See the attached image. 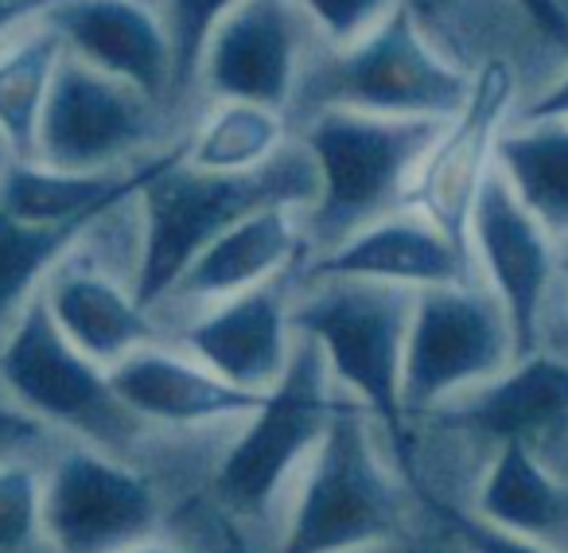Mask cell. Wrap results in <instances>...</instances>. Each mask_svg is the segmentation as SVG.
<instances>
[{
  "label": "cell",
  "instance_id": "6da1fadb",
  "mask_svg": "<svg viewBox=\"0 0 568 553\" xmlns=\"http://www.w3.org/2000/svg\"><path fill=\"white\" fill-rule=\"evenodd\" d=\"M187 137L168 149L156 172L136 195V265L133 293L149 312L164 304L183 269L234 222L268 207H312L320 175L312 152L301 141H288L268 164L253 172H199L183 160Z\"/></svg>",
  "mask_w": 568,
  "mask_h": 553
},
{
  "label": "cell",
  "instance_id": "7a4b0ae2",
  "mask_svg": "<svg viewBox=\"0 0 568 553\" xmlns=\"http://www.w3.org/2000/svg\"><path fill=\"white\" fill-rule=\"evenodd\" d=\"M436 118H382L363 110H320L293 125L312 152L320 191L301 211L312 258L347 242L355 230L409 207V191L440 137Z\"/></svg>",
  "mask_w": 568,
  "mask_h": 553
},
{
  "label": "cell",
  "instance_id": "3957f363",
  "mask_svg": "<svg viewBox=\"0 0 568 553\" xmlns=\"http://www.w3.org/2000/svg\"><path fill=\"white\" fill-rule=\"evenodd\" d=\"M475 71L452 59L409 9L351 48H320L288 110L293 125L320 110H363L382 118L448 121L471 94Z\"/></svg>",
  "mask_w": 568,
  "mask_h": 553
},
{
  "label": "cell",
  "instance_id": "277c9868",
  "mask_svg": "<svg viewBox=\"0 0 568 553\" xmlns=\"http://www.w3.org/2000/svg\"><path fill=\"white\" fill-rule=\"evenodd\" d=\"M417 293L358 276H316L296 285L293 328L324 351L332 379L347 398L394 436L397 456H409V413L402 405L405 340Z\"/></svg>",
  "mask_w": 568,
  "mask_h": 553
},
{
  "label": "cell",
  "instance_id": "5b68a950",
  "mask_svg": "<svg viewBox=\"0 0 568 553\" xmlns=\"http://www.w3.org/2000/svg\"><path fill=\"white\" fill-rule=\"evenodd\" d=\"M0 386L36 421L87 436L90 449L125 456L141 436L136 418L113 386V374L82 355L55 324L43 289L17 312L0 343Z\"/></svg>",
  "mask_w": 568,
  "mask_h": 553
},
{
  "label": "cell",
  "instance_id": "8992f818",
  "mask_svg": "<svg viewBox=\"0 0 568 553\" xmlns=\"http://www.w3.org/2000/svg\"><path fill=\"white\" fill-rule=\"evenodd\" d=\"M363 402L339 398L276 553H355L402 537V487L374 449Z\"/></svg>",
  "mask_w": 568,
  "mask_h": 553
},
{
  "label": "cell",
  "instance_id": "52a82bcc",
  "mask_svg": "<svg viewBox=\"0 0 568 553\" xmlns=\"http://www.w3.org/2000/svg\"><path fill=\"white\" fill-rule=\"evenodd\" d=\"M187 133L191 121L164 102L67 51L43 105L32 160L67 172H121L180 144Z\"/></svg>",
  "mask_w": 568,
  "mask_h": 553
},
{
  "label": "cell",
  "instance_id": "ba28073f",
  "mask_svg": "<svg viewBox=\"0 0 568 553\" xmlns=\"http://www.w3.org/2000/svg\"><path fill=\"white\" fill-rule=\"evenodd\" d=\"M514 363L518 340L490 289L479 281L420 289L405 340L402 405L409 418L436 413Z\"/></svg>",
  "mask_w": 568,
  "mask_h": 553
},
{
  "label": "cell",
  "instance_id": "9c48e42d",
  "mask_svg": "<svg viewBox=\"0 0 568 553\" xmlns=\"http://www.w3.org/2000/svg\"><path fill=\"white\" fill-rule=\"evenodd\" d=\"M335 379L324 351L296 335L288 371L265 394V402L245 418V429L230 444L214 487L222 503L237 514H261L273 503L284 475L304 456H316L335 413Z\"/></svg>",
  "mask_w": 568,
  "mask_h": 553
},
{
  "label": "cell",
  "instance_id": "30bf717a",
  "mask_svg": "<svg viewBox=\"0 0 568 553\" xmlns=\"http://www.w3.org/2000/svg\"><path fill=\"white\" fill-rule=\"evenodd\" d=\"M324 36L301 0H245L211 32L199 63V98L293 110Z\"/></svg>",
  "mask_w": 568,
  "mask_h": 553
},
{
  "label": "cell",
  "instance_id": "8fae6325",
  "mask_svg": "<svg viewBox=\"0 0 568 553\" xmlns=\"http://www.w3.org/2000/svg\"><path fill=\"white\" fill-rule=\"evenodd\" d=\"M514 94H518L514 67L498 56L483 59L475 67L467 102L459 105L456 118L444 121L440 137H436L417 180H413L409 207L433 219L464 250H471L467 227H471L475 199H479V188L490 175V168L498 164V141H503L506 125L518 113Z\"/></svg>",
  "mask_w": 568,
  "mask_h": 553
},
{
  "label": "cell",
  "instance_id": "7c38bea8",
  "mask_svg": "<svg viewBox=\"0 0 568 553\" xmlns=\"http://www.w3.org/2000/svg\"><path fill=\"white\" fill-rule=\"evenodd\" d=\"M475 269L487 276V289L506 309L518 340V359L541 351V316L552 276H560L557 234L521 203L503 168H490L475 199L467 227Z\"/></svg>",
  "mask_w": 568,
  "mask_h": 553
},
{
  "label": "cell",
  "instance_id": "4fadbf2b",
  "mask_svg": "<svg viewBox=\"0 0 568 553\" xmlns=\"http://www.w3.org/2000/svg\"><path fill=\"white\" fill-rule=\"evenodd\" d=\"M156 522V491L121 456L74 449L43 483V530L59 553H121Z\"/></svg>",
  "mask_w": 568,
  "mask_h": 553
},
{
  "label": "cell",
  "instance_id": "5bb4252c",
  "mask_svg": "<svg viewBox=\"0 0 568 553\" xmlns=\"http://www.w3.org/2000/svg\"><path fill=\"white\" fill-rule=\"evenodd\" d=\"M48 20L82 63L144 90L195 125L175 98V51L156 0H55Z\"/></svg>",
  "mask_w": 568,
  "mask_h": 553
},
{
  "label": "cell",
  "instance_id": "9a60e30c",
  "mask_svg": "<svg viewBox=\"0 0 568 553\" xmlns=\"http://www.w3.org/2000/svg\"><path fill=\"white\" fill-rule=\"evenodd\" d=\"M296 276V273H293ZM281 276L211 309H199L183 324L187 355L253 394H268L288 371L296 348L293 296L296 281Z\"/></svg>",
  "mask_w": 568,
  "mask_h": 553
},
{
  "label": "cell",
  "instance_id": "2e32d148",
  "mask_svg": "<svg viewBox=\"0 0 568 553\" xmlns=\"http://www.w3.org/2000/svg\"><path fill=\"white\" fill-rule=\"evenodd\" d=\"M475 273L479 269H475L471 250H464L456 238H448L420 211L402 207V211L355 230L335 250L308 258L296 276L304 281L358 276V281H382V285H402L420 293V289L467 285L475 281Z\"/></svg>",
  "mask_w": 568,
  "mask_h": 553
},
{
  "label": "cell",
  "instance_id": "e0dca14e",
  "mask_svg": "<svg viewBox=\"0 0 568 553\" xmlns=\"http://www.w3.org/2000/svg\"><path fill=\"white\" fill-rule=\"evenodd\" d=\"M312 258L304 222L296 207H268L250 219L234 222L226 234H219L175 281V289L164 296V304H195L211 309L230 296H242L250 289H261L268 281L293 276ZM160 304V309H164Z\"/></svg>",
  "mask_w": 568,
  "mask_h": 553
},
{
  "label": "cell",
  "instance_id": "ac0fdd59",
  "mask_svg": "<svg viewBox=\"0 0 568 553\" xmlns=\"http://www.w3.org/2000/svg\"><path fill=\"white\" fill-rule=\"evenodd\" d=\"M43 301L67 340L105 371L125 363L133 351L160 343L156 316L136 301L133 285H121L98 261H79V250L67 253L43 281Z\"/></svg>",
  "mask_w": 568,
  "mask_h": 553
},
{
  "label": "cell",
  "instance_id": "d6986e66",
  "mask_svg": "<svg viewBox=\"0 0 568 553\" xmlns=\"http://www.w3.org/2000/svg\"><path fill=\"white\" fill-rule=\"evenodd\" d=\"M440 425L498 444H534L568 421V359L534 351L498 379L467 390L456 405L433 413Z\"/></svg>",
  "mask_w": 568,
  "mask_h": 553
},
{
  "label": "cell",
  "instance_id": "ffe728a7",
  "mask_svg": "<svg viewBox=\"0 0 568 553\" xmlns=\"http://www.w3.org/2000/svg\"><path fill=\"white\" fill-rule=\"evenodd\" d=\"M113 386L125 398V405L144 421L160 425H203V421H226V418H250L265 394H253L211 366H203L195 355H175V351L141 348L113 366Z\"/></svg>",
  "mask_w": 568,
  "mask_h": 553
},
{
  "label": "cell",
  "instance_id": "44dd1931",
  "mask_svg": "<svg viewBox=\"0 0 568 553\" xmlns=\"http://www.w3.org/2000/svg\"><path fill=\"white\" fill-rule=\"evenodd\" d=\"M164 157L168 149L121 172H67L40 160L9 157L0 164V207L36 227H98L105 214L141 195L144 180Z\"/></svg>",
  "mask_w": 568,
  "mask_h": 553
},
{
  "label": "cell",
  "instance_id": "7402d4cb",
  "mask_svg": "<svg viewBox=\"0 0 568 553\" xmlns=\"http://www.w3.org/2000/svg\"><path fill=\"white\" fill-rule=\"evenodd\" d=\"M475 514L560 550L568 537V483L537 460L534 444H498Z\"/></svg>",
  "mask_w": 568,
  "mask_h": 553
},
{
  "label": "cell",
  "instance_id": "603a6c76",
  "mask_svg": "<svg viewBox=\"0 0 568 553\" xmlns=\"http://www.w3.org/2000/svg\"><path fill=\"white\" fill-rule=\"evenodd\" d=\"M67 59V43L48 20V12L24 20L0 40V144L17 160L36 157L43 105L59 63Z\"/></svg>",
  "mask_w": 568,
  "mask_h": 553
},
{
  "label": "cell",
  "instance_id": "cb8c5ba5",
  "mask_svg": "<svg viewBox=\"0 0 568 553\" xmlns=\"http://www.w3.org/2000/svg\"><path fill=\"white\" fill-rule=\"evenodd\" d=\"M293 118L261 102H206L183 160L199 172H253L293 141Z\"/></svg>",
  "mask_w": 568,
  "mask_h": 553
},
{
  "label": "cell",
  "instance_id": "d4e9b609",
  "mask_svg": "<svg viewBox=\"0 0 568 553\" xmlns=\"http://www.w3.org/2000/svg\"><path fill=\"white\" fill-rule=\"evenodd\" d=\"M498 168L521 203L557 238H568V118L510 121L498 141Z\"/></svg>",
  "mask_w": 568,
  "mask_h": 553
},
{
  "label": "cell",
  "instance_id": "484cf974",
  "mask_svg": "<svg viewBox=\"0 0 568 553\" xmlns=\"http://www.w3.org/2000/svg\"><path fill=\"white\" fill-rule=\"evenodd\" d=\"M90 230L94 227H36L0 207V324L17 320Z\"/></svg>",
  "mask_w": 568,
  "mask_h": 553
},
{
  "label": "cell",
  "instance_id": "4316f807",
  "mask_svg": "<svg viewBox=\"0 0 568 553\" xmlns=\"http://www.w3.org/2000/svg\"><path fill=\"white\" fill-rule=\"evenodd\" d=\"M237 4L245 0H156L175 51V98L191 118L206 110L199 98V63H203L206 40Z\"/></svg>",
  "mask_w": 568,
  "mask_h": 553
},
{
  "label": "cell",
  "instance_id": "83f0119b",
  "mask_svg": "<svg viewBox=\"0 0 568 553\" xmlns=\"http://www.w3.org/2000/svg\"><path fill=\"white\" fill-rule=\"evenodd\" d=\"M43 530V483L32 467L0 464V550H20Z\"/></svg>",
  "mask_w": 568,
  "mask_h": 553
},
{
  "label": "cell",
  "instance_id": "f1b7e54d",
  "mask_svg": "<svg viewBox=\"0 0 568 553\" xmlns=\"http://www.w3.org/2000/svg\"><path fill=\"white\" fill-rule=\"evenodd\" d=\"M327 48H351L386 24L405 0H301Z\"/></svg>",
  "mask_w": 568,
  "mask_h": 553
},
{
  "label": "cell",
  "instance_id": "f546056e",
  "mask_svg": "<svg viewBox=\"0 0 568 553\" xmlns=\"http://www.w3.org/2000/svg\"><path fill=\"white\" fill-rule=\"evenodd\" d=\"M420 503H425L428 511H433L436 519H440L444 526H448L471 553H565V550H557V545H549V542L514 534V530L495 526V522L479 519V514L459 511V506L444 503V499L428 495V491H420Z\"/></svg>",
  "mask_w": 568,
  "mask_h": 553
},
{
  "label": "cell",
  "instance_id": "4dcf8cb0",
  "mask_svg": "<svg viewBox=\"0 0 568 553\" xmlns=\"http://www.w3.org/2000/svg\"><path fill=\"white\" fill-rule=\"evenodd\" d=\"M405 9L417 17V24L425 28L452 59L464 63V36H459L464 32V0H405Z\"/></svg>",
  "mask_w": 568,
  "mask_h": 553
},
{
  "label": "cell",
  "instance_id": "1f68e13d",
  "mask_svg": "<svg viewBox=\"0 0 568 553\" xmlns=\"http://www.w3.org/2000/svg\"><path fill=\"white\" fill-rule=\"evenodd\" d=\"M510 9H518V17L534 28L541 40L557 43L568 51V9L565 0H510Z\"/></svg>",
  "mask_w": 568,
  "mask_h": 553
},
{
  "label": "cell",
  "instance_id": "d6a6232c",
  "mask_svg": "<svg viewBox=\"0 0 568 553\" xmlns=\"http://www.w3.org/2000/svg\"><path fill=\"white\" fill-rule=\"evenodd\" d=\"M549 118H568V67L557 82H549L534 102H526L514 113V121H549Z\"/></svg>",
  "mask_w": 568,
  "mask_h": 553
},
{
  "label": "cell",
  "instance_id": "836d02e7",
  "mask_svg": "<svg viewBox=\"0 0 568 553\" xmlns=\"http://www.w3.org/2000/svg\"><path fill=\"white\" fill-rule=\"evenodd\" d=\"M40 433H43V421L24 413L17 402H4V398H0V441L24 444V441H36Z\"/></svg>",
  "mask_w": 568,
  "mask_h": 553
},
{
  "label": "cell",
  "instance_id": "e575fe53",
  "mask_svg": "<svg viewBox=\"0 0 568 553\" xmlns=\"http://www.w3.org/2000/svg\"><path fill=\"white\" fill-rule=\"evenodd\" d=\"M51 4H55V0H0V40H4L12 28L24 24V20L48 12Z\"/></svg>",
  "mask_w": 568,
  "mask_h": 553
},
{
  "label": "cell",
  "instance_id": "d590c367",
  "mask_svg": "<svg viewBox=\"0 0 568 553\" xmlns=\"http://www.w3.org/2000/svg\"><path fill=\"white\" fill-rule=\"evenodd\" d=\"M121 553H187V550H175V545H144V542H136V545H129V550H121Z\"/></svg>",
  "mask_w": 568,
  "mask_h": 553
},
{
  "label": "cell",
  "instance_id": "8d00e7d4",
  "mask_svg": "<svg viewBox=\"0 0 568 553\" xmlns=\"http://www.w3.org/2000/svg\"><path fill=\"white\" fill-rule=\"evenodd\" d=\"M560 276L568 281V245H560Z\"/></svg>",
  "mask_w": 568,
  "mask_h": 553
}]
</instances>
